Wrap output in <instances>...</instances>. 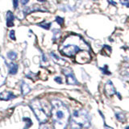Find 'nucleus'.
I'll return each mask as SVG.
<instances>
[{"instance_id": "obj_9", "label": "nucleus", "mask_w": 129, "mask_h": 129, "mask_svg": "<svg viewBox=\"0 0 129 129\" xmlns=\"http://www.w3.org/2000/svg\"><path fill=\"white\" fill-rule=\"evenodd\" d=\"M7 68L8 70V73L11 75H15L17 74L18 72V64H15V62H11V63H7Z\"/></svg>"}, {"instance_id": "obj_11", "label": "nucleus", "mask_w": 129, "mask_h": 129, "mask_svg": "<svg viewBox=\"0 0 129 129\" xmlns=\"http://www.w3.org/2000/svg\"><path fill=\"white\" fill-rule=\"evenodd\" d=\"M34 11H44L41 10L39 7H37L36 5H33L31 7H27L26 8H24L23 14H24V15H27L31 13V12H34Z\"/></svg>"}, {"instance_id": "obj_6", "label": "nucleus", "mask_w": 129, "mask_h": 129, "mask_svg": "<svg viewBox=\"0 0 129 129\" xmlns=\"http://www.w3.org/2000/svg\"><path fill=\"white\" fill-rule=\"evenodd\" d=\"M7 68V64L3 56H0V86H3V85L6 82V75H4L3 74V70L4 69Z\"/></svg>"}, {"instance_id": "obj_10", "label": "nucleus", "mask_w": 129, "mask_h": 129, "mask_svg": "<svg viewBox=\"0 0 129 129\" xmlns=\"http://www.w3.org/2000/svg\"><path fill=\"white\" fill-rule=\"evenodd\" d=\"M15 95L11 91H3L0 93V100L3 101H8L15 98Z\"/></svg>"}, {"instance_id": "obj_20", "label": "nucleus", "mask_w": 129, "mask_h": 129, "mask_svg": "<svg viewBox=\"0 0 129 129\" xmlns=\"http://www.w3.org/2000/svg\"><path fill=\"white\" fill-rule=\"evenodd\" d=\"M9 36L11 40H15V30H11L10 33H9Z\"/></svg>"}, {"instance_id": "obj_5", "label": "nucleus", "mask_w": 129, "mask_h": 129, "mask_svg": "<svg viewBox=\"0 0 129 129\" xmlns=\"http://www.w3.org/2000/svg\"><path fill=\"white\" fill-rule=\"evenodd\" d=\"M63 74L66 75V82L69 85H78V82L77 78H75V76L73 73L72 70H70V68H66L63 70Z\"/></svg>"}, {"instance_id": "obj_7", "label": "nucleus", "mask_w": 129, "mask_h": 129, "mask_svg": "<svg viewBox=\"0 0 129 129\" xmlns=\"http://www.w3.org/2000/svg\"><path fill=\"white\" fill-rule=\"evenodd\" d=\"M105 92L107 96H111L116 93L115 88L111 81H107V82L105 85Z\"/></svg>"}, {"instance_id": "obj_27", "label": "nucleus", "mask_w": 129, "mask_h": 129, "mask_svg": "<svg viewBox=\"0 0 129 129\" xmlns=\"http://www.w3.org/2000/svg\"><path fill=\"white\" fill-rule=\"evenodd\" d=\"M43 60L44 61H47V58L46 56H44V55H43Z\"/></svg>"}, {"instance_id": "obj_18", "label": "nucleus", "mask_w": 129, "mask_h": 129, "mask_svg": "<svg viewBox=\"0 0 129 129\" xmlns=\"http://www.w3.org/2000/svg\"><path fill=\"white\" fill-rule=\"evenodd\" d=\"M52 32H53V38H52V40H53V41L56 40V38L59 37V36L60 35V31H59V29H53L52 30Z\"/></svg>"}, {"instance_id": "obj_1", "label": "nucleus", "mask_w": 129, "mask_h": 129, "mask_svg": "<svg viewBox=\"0 0 129 129\" xmlns=\"http://www.w3.org/2000/svg\"><path fill=\"white\" fill-rule=\"evenodd\" d=\"M51 114L55 129H66L70 120V111L61 101L55 99L51 102Z\"/></svg>"}, {"instance_id": "obj_2", "label": "nucleus", "mask_w": 129, "mask_h": 129, "mask_svg": "<svg viewBox=\"0 0 129 129\" xmlns=\"http://www.w3.org/2000/svg\"><path fill=\"white\" fill-rule=\"evenodd\" d=\"M90 115L86 110L84 109L77 110L74 112L71 117L70 127L71 129L88 128L90 126Z\"/></svg>"}, {"instance_id": "obj_13", "label": "nucleus", "mask_w": 129, "mask_h": 129, "mask_svg": "<svg viewBox=\"0 0 129 129\" xmlns=\"http://www.w3.org/2000/svg\"><path fill=\"white\" fill-rule=\"evenodd\" d=\"M21 91H22L23 95H26V94H27L28 93L31 91L30 86H28L27 83H26L25 82H23V81L21 83Z\"/></svg>"}, {"instance_id": "obj_25", "label": "nucleus", "mask_w": 129, "mask_h": 129, "mask_svg": "<svg viewBox=\"0 0 129 129\" xmlns=\"http://www.w3.org/2000/svg\"><path fill=\"white\" fill-rule=\"evenodd\" d=\"M40 129H50V127H49V126H48V125L42 124L41 126H40Z\"/></svg>"}, {"instance_id": "obj_26", "label": "nucleus", "mask_w": 129, "mask_h": 129, "mask_svg": "<svg viewBox=\"0 0 129 129\" xmlns=\"http://www.w3.org/2000/svg\"><path fill=\"white\" fill-rule=\"evenodd\" d=\"M29 2V0H20V3H22V5L25 6L26 4H27V3Z\"/></svg>"}, {"instance_id": "obj_16", "label": "nucleus", "mask_w": 129, "mask_h": 129, "mask_svg": "<svg viewBox=\"0 0 129 129\" xmlns=\"http://www.w3.org/2000/svg\"><path fill=\"white\" fill-rule=\"evenodd\" d=\"M107 66L106 64V66H104L103 68H99L100 69V70L103 72V74H106V75H111V73L108 70V69H107Z\"/></svg>"}, {"instance_id": "obj_21", "label": "nucleus", "mask_w": 129, "mask_h": 129, "mask_svg": "<svg viewBox=\"0 0 129 129\" xmlns=\"http://www.w3.org/2000/svg\"><path fill=\"white\" fill-rule=\"evenodd\" d=\"M121 4L122 5L126 6L127 7H129V3H128V0H119Z\"/></svg>"}, {"instance_id": "obj_24", "label": "nucleus", "mask_w": 129, "mask_h": 129, "mask_svg": "<svg viewBox=\"0 0 129 129\" xmlns=\"http://www.w3.org/2000/svg\"><path fill=\"white\" fill-rule=\"evenodd\" d=\"M107 2L109 4H111V5H113V6H116L117 5V3L115 2L114 0H107Z\"/></svg>"}, {"instance_id": "obj_19", "label": "nucleus", "mask_w": 129, "mask_h": 129, "mask_svg": "<svg viewBox=\"0 0 129 129\" xmlns=\"http://www.w3.org/2000/svg\"><path fill=\"white\" fill-rule=\"evenodd\" d=\"M64 19V18L60 17V16H56V22L59 25H63Z\"/></svg>"}, {"instance_id": "obj_15", "label": "nucleus", "mask_w": 129, "mask_h": 129, "mask_svg": "<svg viewBox=\"0 0 129 129\" xmlns=\"http://www.w3.org/2000/svg\"><path fill=\"white\" fill-rule=\"evenodd\" d=\"M38 26L40 27H43L44 29H45V30H49L50 29V27L52 26V23H46V22H43V23H40L39 24H37Z\"/></svg>"}, {"instance_id": "obj_14", "label": "nucleus", "mask_w": 129, "mask_h": 129, "mask_svg": "<svg viewBox=\"0 0 129 129\" xmlns=\"http://www.w3.org/2000/svg\"><path fill=\"white\" fill-rule=\"evenodd\" d=\"M7 58L8 59H10L11 60H15L16 58H17V53L13 51V50H11V51H9L7 53Z\"/></svg>"}, {"instance_id": "obj_23", "label": "nucleus", "mask_w": 129, "mask_h": 129, "mask_svg": "<svg viewBox=\"0 0 129 129\" xmlns=\"http://www.w3.org/2000/svg\"><path fill=\"white\" fill-rule=\"evenodd\" d=\"M12 2H13V7L15 9L18 7L19 6V0H12Z\"/></svg>"}, {"instance_id": "obj_3", "label": "nucleus", "mask_w": 129, "mask_h": 129, "mask_svg": "<svg viewBox=\"0 0 129 129\" xmlns=\"http://www.w3.org/2000/svg\"><path fill=\"white\" fill-rule=\"evenodd\" d=\"M30 107L39 122L40 123H45L50 116L51 110H49L46 106H44V104H43V103L39 99L32 100L30 103Z\"/></svg>"}, {"instance_id": "obj_8", "label": "nucleus", "mask_w": 129, "mask_h": 129, "mask_svg": "<svg viewBox=\"0 0 129 129\" xmlns=\"http://www.w3.org/2000/svg\"><path fill=\"white\" fill-rule=\"evenodd\" d=\"M14 20H15V15L11 11H8L6 14V25L8 27L14 26Z\"/></svg>"}, {"instance_id": "obj_22", "label": "nucleus", "mask_w": 129, "mask_h": 129, "mask_svg": "<svg viewBox=\"0 0 129 129\" xmlns=\"http://www.w3.org/2000/svg\"><path fill=\"white\" fill-rule=\"evenodd\" d=\"M54 80H55L56 82H57L59 84H61L62 83V79H61V78H60V77H56V78H54Z\"/></svg>"}, {"instance_id": "obj_4", "label": "nucleus", "mask_w": 129, "mask_h": 129, "mask_svg": "<svg viewBox=\"0 0 129 129\" xmlns=\"http://www.w3.org/2000/svg\"><path fill=\"white\" fill-rule=\"evenodd\" d=\"M82 49H81V48L76 44H69L64 45L61 49H60V52L61 53L66 55L67 56H74L76 54H78L79 52H81Z\"/></svg>"}, {"instance_id": "obj_17", "label": "nucleus", "mask_w": 129, "mask_h": 129, "mask_svg": "<svg viewBox=\"0 0 129 129\" xmlns=\"http://www.w3.org/2000/svg\"><path fill=\"white\" fill-rule=\"evenodd\" d=\"M115 116H116L117 119L121 121V122L125 121V116L123 114H122V113H117V114H115Z\"/></svg>"}, {"instance_id": "obj_12", "label": "nucleus", "mask_w": 129, "mask_h": 129, "mask_svg": "<svg viewBox=\"0 0 129 129\" xmlns=\"http://www.w3.org/2000/svg\"><path fill=\"white\" fill-rule=\"evenodd\" d=\"M50 56H51L52 59L53 60V61L56 64H60V66H63V64H64V63H66V60L59 57V56L57 55H56L53 52H50Z\"/></svg>"}, {"instance_id": "obj_28", "label": "nucleus", "mask_w": 129, "mask_h": 129, "mask_svg": "<svg viewBox=\"0 0 129 129\" xmlns=\"http://www.w3.org/2000/svg\"><path fill=\"white\" fill-rule=\"evenodd\" d=\"M39 2H41V3H43V2H45L46 0H38Z\"/></svg>"}]
</instances>
